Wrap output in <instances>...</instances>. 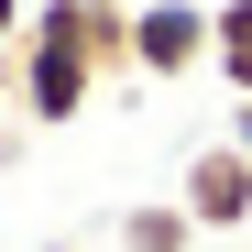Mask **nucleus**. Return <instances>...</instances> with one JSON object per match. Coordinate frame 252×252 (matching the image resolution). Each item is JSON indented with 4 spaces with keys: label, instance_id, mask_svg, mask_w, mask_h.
Here are the masks:
<instances>
[{
    "label": "nucleus",
    "instance_id": "obj_2",
    "mask_svg": "<svg viewBox=\"0 0 252 252\" xmlns=\"http://www.w3.org/2000/svg\"><path fill=\"white\" fill-rule=\"evenodd\" d=\"M22 33H55V44H77L99 66V88L110 77H132V0H33V22Z\"/></svg>",
    "mask_w": 252,
    "mask_h": 252
},
{
    "label": "nucleus",
    "instance_id": "obj_5",
    "mask_svg": "<svg viewBox=\"0 0 252 252\" xmlns=\"http://www.w3.org/2000/svg\"><path fill=\"white\" fill-rule=\"evenodd\" d=\"M208 230L187 220L176 197H143V208H121V252H197Z\"/></svg>",
    "mask_w": 252,
    "mask_h": 252
},
{
    "label": "nucleus",
    "instance_id": "obj_7",
    "mask_svg": "<svg viewBox=\"0 0 252 252\" xmlns=\"http://www.w3.org/2000/svg\"><path fill=\"white\" fill-rule=\"evenodd\" d=\"M22 22H33V0H0V55L22 44Z\"/></svg>",
    "mask_w": 252,
    "mask_h": 252
},
{
    "label": "nucleus",
    "instance_id": "obj_6",
    "mask_svg": "<svg viewBox=\"0 0 252 252\" xmlns=\"http://www.w3.org/2000/svg\"><path fill=\"white\" fill-rule=\"evenodd\" d=\"M208 66H220L230 99H252V0H220L208 11Z\"/></svg>",
    "mask_w": 252,
    "mask_h": 252
},
{
    "label": "nucleus",
    "instance_id": "obj_9",
    "mask_svg": "<svg viewBox=\"0 0 252 252\" xmlns=\"http://www.w3.org/2000/svg\"><path fill=\"white\" fill-rule=\"evenodd\" d=\"M230 143H241V164H252V99H241V121H230Z\"/></svg>",
    "mask_w": 252,
    "mask_h": 252
},
{
    "label": "nucleus",
    "instance_id": "obj_10",
    "mask_svg": "<svg viewBox=\"0 0 252 252\" xmlns=\"http://www.w3.org/2000/svg\"><path fill=\"white\" fill-rule=\"evenodd\" d=\"M44 252H77V241H44Z\"/></svg>",
    "mask_w": 252,
    "mask_h": 252
},
{
    "label": "nucleus",
    "instance_id": "obj_3",
    "mask_svg": "<svg viewBox=\"0 0 252 252\" xmlns=\"http://www.w3.org/2000/svg\"><path fill=\"white\" fill-rule=\"evenodd\" d=\"M208 66V0H132V77H197Z\"/></svg>",
    "mask_w": 252,
    "mask_h": 252
},
{
    "label": "nucleus",
    "instance_id": "obj_4",
    "mask_svg": "<svg viewBox=\"0 0 252 252\" xmlns=\"http://www.w3.org/2000/svg\"><path fill=\"white\" fill-rule=\"evenodd\" d=\"M176 208H187L197 230H241V220H252V164H241V143H197Z\"/></svg>",
    "mask_w": 252,
    "mask_h": 252
},
{
    "label": "nucleus",
    "instance_id": "obj_8",
    "mask_svg": "<svg viewBox=\"0 0 252 252\" xmlns=\"http://www.w3.org/2000/svg\"><path fill=\"white\" fill-rule=\"evenodd\" d=\"M0 110L22 121V55H0Z\"/></svg>",
    "mask_w": 252,
    "mask_h": 252
},
{
    "label": "nucleus",
    "instance_id": "obj_1",
    "mask_svg": "<svg viewBox=\"0 0 252 252\" xmlns=\"http://www.w3.org/2000/svg\"><path fill=\"white\" fill-rule=\"evenodd\" d=\"M11 55H22V121H33V132H66V121L99 99V66L77 44H55V33H22Z\"/></svg>",
    "mask_w": 252,
    "mask_h": 252
}]
</instances>
